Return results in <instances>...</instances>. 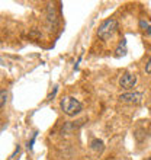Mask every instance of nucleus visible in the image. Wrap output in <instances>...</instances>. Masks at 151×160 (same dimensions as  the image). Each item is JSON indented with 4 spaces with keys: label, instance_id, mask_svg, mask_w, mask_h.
Masks as SVG:
<instances>
[{
    "label": "nucleus",
    "instance_id": "nucleus-1",
    "mask_svg": "<svg viewBox=\"0 0 151 160\" xmlns=\"http://www.w3.org/2000/svg\"><path fill=\"white\" fill-rule=\"evenodd\" d=\"M60 106H61V111L68 117H76L83 111V103L73 96H64L60 102Z\"/></svg>",
    "mask_w": 151,
    "mask_h": 160
},
{
    "label": "nucleus",
    "instance_id": "nucleus-2",
    "mask_svg": "<svg viewBox=\"0 0 151 160\" xmlns=\"http://www.w3.org/2000/svg\"><path fill=\"white\" fill-rule=\"evenodd\" d=\"M118 31V21L113 19V18H109V19H105L99 25V29H97V37L103 41H108L116 34Z\"/></svg>",
    "mask_w": 151,
    "mask_h": 160
},
{
    "label": "nucleus",
    "instance_id": "nucleus-3",
    "mask_svg": "<svg viewBox=\"0 0 151 160\" xmlns=\"http://www.w3.org/2000/svg\"><path fill=\"white\" fill-rule=\"evenodd\" d=\"M58 26V13L54 4H48L46 8V29L52 32Z\"/></svg>",
    "mask_w": 151,
    "mask_h": 160
},
{
    "label": "nucleus",
    "instance_id": "nucleus-4",
    "mask_svg": "<svg viewBox=\"0 0 151 160\" xmlns=\"http://www.w3.org/2000/svg\"><path fill=\"white\" fill-rule=\"evenodd\" d=\"M135 84H137V76L132 74V73L125 72L121 77H119V86H121L122 89H125V90L134 89Z\"/></svg>",
    "mask_w": 151,
    "mask_h": 160
},
{
    "label": "nucleus",
    "instance_id": "nucleus-5",
    "mask_svg": "<svg viewBox=\"0 0 151 160\" xmlns=\"http://www.w3.org/2000/svg\"><path fill=\"white\" fill-rule=\"evenodd\" d=\"M143 98L144 95L141 92H126V93H122L119 99L125 103H134V105H138L143 102Z\"/></svg>",
    "mask_w": 151,
    "mask_h": 160
},
{
    "label": "nucleus",
    "instance_id": "nucleus-6",
    "mask_svg": "<svg viewBox=\"0 0 151 160\" xmlns=\"http://www.w3.org/2000/svg\"><path fill=\"white\" fill-rule=\"evenodd\" d=\"M90 146H92V148H93V150H96L97 153H99V152H103V141H102V140L95 138L92 141V144H90Z\"/></svg>",
    "mask_w": 151,
    "mask_h": 160
},
{
    "label": "nucleus",
    "instance_id": "nucleus-7",
    "mask_svg": "<svg viewBox=\"0 0 151 160\" xmlns=\"http://www.w3.org/2000/svg\"><path fill=\"white\" fill-rule=\"evenodd\" d=\"M116 55L118 57H121V55H125L126 54V41L125 39H122V42L118 45V48H116Z\"/></svg>",
    "mask_w": 151,
    "mask_h": 160
},
{
    "label": "nucleus",
    "instance_id": "nucleus-8",
    "mask_svg": "<svg viewBox=\"0 0 151 160\" xmlns=\"http://www.w3.org/2000/svg\"><path fill=\"white\" fill-rule=\"evenodd\" d=\"M6 101H7V90H0V108H3Z\"/></svg>",
    "mask_w": 151,
    "mask_h": 160
},
{
    "label": "nucleus",
    "instance_id": "nucleus-9",
    "mask_svg": "<svg viewBox=\"0 0 151 160\" xmlns=\"http://www.w3.org/2000/svg\"><path fill=\"white\" fill-rule=\"evenodd\" d=\"M139 25H141V28H144L145 34L151 35V23H148V22H145V21H141L139 22Z\"/></svg>",
    "mask_w": 151,
    "mask_h": 160
},
{
    "label": "nucleus",
    "instance_id": "nucleus-10",
    "mask_svg": "<svg viewBox=\"0 0 151 160\" xmlns=\"http://www.w3.org/2000/svg\"><path fill=\"white\" fill-rule=\"evenodd\" d=\"M145 73H148V74H151V57L148 58L147 64H145Z\"/></svg>",
    "mask_w": 151,
    "mask_h": 160
},
{
    "label": "nucleus",
    "instance_id": "nucleus-11",
    "mask_svg": "<svg viewBox=\"0 0 151 160\" xmlns=\"http://www.w3.org/2000/svg\"><path fill=\"white\" fill-rule=\"evenodd\" d=\"M147 160H151V156H150V157H148V159H147Z\"/></svg>",
    "mask_w": 151,
    "mask_h": 160
}]
</instances>
